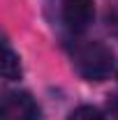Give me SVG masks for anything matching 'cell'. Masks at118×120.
Returning <instances> with one entry per match:
<instances>
[{"label":"cell","mask_w":118,"mask_h":120,"mask_svg":"<svg viewBox=\"0 0 118 120\" xmlns=\"http://www.w3.org/2000/svg\"><path fill=\"white\" fill-rule=\"evenodd\" d=\"M95 19V2L93 0H65L63 5V21L72 32H83Z\"/></svg>","instance_id":"cell-3"},{"label":"cell","mask_w":118,"mask_h":120,"mask_svg":"<svg viewBox=\"0 0 118 120\" xmlns=\"http://www.w3.org/2000/svg\"><path fill=\"white\" fill-rule=\"evenodd\" d=\"M2 76L7 81L21 79V60L7 44H5V53H2Z\"/></svg>","instance_id":"cell-4"},{"label":"cell","mask_w":118,"mask_h":120,"mask_svg":"<svg viewBox=\"0 0 118 120\" xmlns=\"http://www.w3.org/2000/svg\"><path fill=\"white\" fill-rule=\"evenodd\" d=\"M72 65L86 81H104L114 69V53L102 42H83L74 49Z\"/></svg>","instance_id":"cell-1"},{"label":"cell","mask_w":118,"mask_h":120,"mask_svg":"<svg viewBox=\"0 0 118 120\" xmlns=\"http://www.w3.org/2000/svg\"><path fill=\"white\" fill-rule=\"evenodd\" d=\"M42 111L28 92H7L2 99V120H39Z\"/></svg>","instance_id":"cell-2"},{"label":"cell","mask_w":118,"mask_h":120,"mask_svg":"<svg viewBox=\"0 0 118 120\" xmlns=\"http://www.w3.org/2000/svg\"><path fill=\"white\" fill-rule=\"evenodd\" d=\"M67 120H104V116L100 113V109L83 104V106H79V109H74Z\"/></svg>","instance_id":"cell-5"},{"label":"cell","mask_w":118,"mask_h":120,"mask_svg":"<svg viewBox=\"0 0 118 120\" xmlns=\"http://www.w3.org/2000/svg\"><path fill=\"white\" fill-rule=\"evenodd\" d=\"M106 23L109 28L118 32V0H109V7H106Z\"/></svg>","instance_id":"cell-6"}]
</instances>
